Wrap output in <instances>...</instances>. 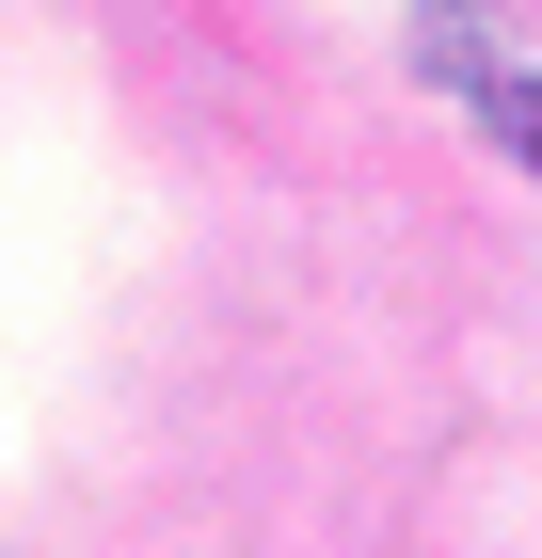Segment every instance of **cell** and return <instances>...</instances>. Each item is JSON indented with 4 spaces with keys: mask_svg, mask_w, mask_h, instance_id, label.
Here are the masks:
<instances>
[{
    "mask_svg": "<svg viewBox=\"0 0 542 558\" xmlns=\"http://www.w3.org/2000/svg\"><path fill=\"white\" fill-rule=\"evenodd\" d=\"M415 64H431V96H462L495 129V160L542 175V0H431Z\"/></svg>",
    "mask_w": 542,
    "mask_h": 558,
    "instance_id": "6da1fadb",
    "label": "cell"
}]
</instances>
